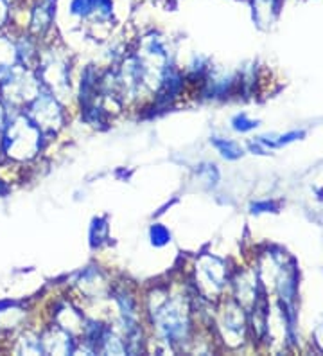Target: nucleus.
Segmentation results:
<instances>
[{"mask_svg": "<svg viewBox=\"0 0 323 356\" xmlns=\"http://www.w3.org/2000/svg\"><path fill=\"white\" fill-rule=\"evenodd\" d=\"M273 207H275L273 204H255L254 205V213H258L260 209H264V211H266V209H273Z\"/></svg>", "mask_w": 323, "mask_h": 356, "instance_id": "423d86ee", "label": "nucleus"}, {"mask_svg": "<svg viewBox=\"0 0 323 356\" xmlns=\"http://www.w3.org/2000/svg\"><path fill=\"white\" fill-rule=\"evenodd\" d=\"M301 135H304V131H293V134L282 135V137H280L279 143H276V146H280V144H288V143H291V140H295V139H297V137H301Z\"/></svg>", "mask_w": 323, "mask_h": 356, "instance_id": "39448f33", "label": "nucleus"}, {"mask_svg": "<svg viewBox=\"0 0 323 356\" xmlns=\"http://www.w3.org/2000/svg\"><path fill=\"white\" fill-rule=\"evenodd\" d=\"M70 11L76 17L99 15L101 18H108L112 15V0H72Z\"/></svg>", "mask_w": 323, "mask_h": 356, "instance_id": "f257e3e1", "label": "nucleus"}, {"mask_svg": "<svg viewBox=\"0 0 323 356\" xmlns=\"http://www.w3.org/2000/svg\"><path fill=\"white\" fill-rule=\"evenodd\" d=\"M255 127H257V122L246 119V115H237V118L233 119V128L239 131H248Z\"/></svg>", "mask_w": 323, "mask_h": 356, "instance_id": "20e7f679", "label": "nucleus"}, {"mask_svg": "<svg viewBox=\"0 0 323 356\" xmlns=\"http://www.w3.org/2000/svg\"><path fill=\"white\" fill-rule=\"evenodd\" d=\"M212 143L215 144V148L220 149L221 155L226 156V159H239L242 155V149L235 143H232V140L212 139Z\"/></svg>", "mask_w": 323, "mask_h": 356, "instance_id": "f03ea898", "label": "nucleus"}, {"mask_svg": "<svg viewBox=\"0 0 323 356\" xmlns=\"http://www.w3.org/2000/svg\"><path fill=\"white\" fill-rule=\"evenodd\" d=\"M169 232L165 227L162 225H153V229H151V239H153V243L156 245V247H162V245H165L169 241Z\"/></svg>", "mask_w": 323, "mask_h": 356, "instance_id": "7ed1b4c3", "label": "nucleus"}]
</instances>
